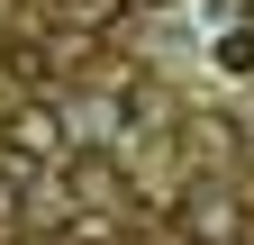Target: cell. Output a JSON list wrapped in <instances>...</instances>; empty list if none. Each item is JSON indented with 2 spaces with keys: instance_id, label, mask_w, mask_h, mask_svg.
Wrapping results in <instances>:
<instances>
[{
  "instance_id": "cell-1",
  "label": "cell",
  "mask_w": 254,
  "mask_h": 245,
  "mask_svg": "<svg viewBox=\"0 0 254 245\" xmlns=\"http://www.w3.org/2000/svg\"><path fill=\"white\" fill-rule=\"evenodd\" d=\"M55 155H64L55 100H18L9 118H0V164H9V173H37V164H55Z\"/></svg>"
},
{
  "instance_id": "cell-4",
  "label": "cell",
  "mask_w": 254,
  "mask_h": 245,
  "mask_svg": "<svg viewBox=\"0 0 254 245\" xmlns=\"http://www.w3.org/2000/svg\"><path fill=\"white\" fill-rule=\"evenodd\" d=\"M0 73H9V82H18V91H46V82H55V73H64V64H55V55H46V46H37V37H18V46H9V55H0Z\"/></svg>"
},
{
  "instance_id": "cell-2",
  "label": "cell",
  "mask_w": 254,
  "mask_h": 245,
  "mask_svg": "<svg viewBox=\"0 0 254 245\" xmlns=\"http://www.w3.org/2000/svg\"><path fill=\"white\" fill-rule=\"evenodd\" d=\"M182 245H236L245 236V218H236V200L227 191H218V182H190V191H182Z\"/></svg>"
},
{
  "instance_id": "cell-5",
  "label": "cell",
  "mask_w": 254,
  "mask_h": 245,
  "mask_svg": "<svg viewBox=\"0 0 254 245\" xmlns=\"http://www.w3.org/2000/svg\"><path fill=\"white\" fill-rule=\"evenodd\" d=\"M218 73H254V27H227V37H218Z\"/></svg>"
},
{
  "instance_id": "cell-6",
  "label": "cell",
  "mask_w": 254,
  "mask_h": 245,
  "mask_svg": "<svg viewBox=\"0 0 254 245\" xmlns=\"http://www.w3.org/2000/svg\"><path fill=\"white\" fill-rule=\"evenodd\" d=\"M55 9L73 18V27H109V18H118V0H55Z\"/></svg>"
},
{
  "instance_id": "cell-7",
  "label": "cell",
  "mask_w": 254,
  "mask_h": 245,
  "mask_svg": "<svg viewBox=\"0 0 254 245\" xmlns=\"http://www.w3.org/2000/svg\"><path fill=\"white\" fill-rule=\"evenodd\" d=\"M18 200H27V191H18V173H9V164H0V236H9V227H18Z\"/></svg>"
},
{
  "instance_id": "cell-3",
  "label": "cell",
  "mask_w": 254,
  "mask_h": 245,
  "mask_svg": "<svg viewBox=\"0 0 254 245\" xmlns=\"http://www.w3.org/2000/svg\"><path fill=\"white\" fill-rule=\"evenodd\" d=\"M73 209H82V218H127L136 191H127V173L109 155H73Z\"/></svg>"
},
{
  "instance_id": "cell-8",
  "label": "cell",
  "mask_w": 254,
  "mask_h": 245,
  "mask_svg": "<svg viewBox=\"0 0 254 245\" xmlns=\"http://www.w3.org/2000/svg\"><path fill=\"white\" fill-rule=\"evenodd\" d=\"M145 9H173V0H145Z\"/></svg>"
},
{
  "instance_id": "cell-9",
  "label": "cell",
  "mask_w": 254,
  "mask_h": 245,
  "mask_svg": "<svg viewBox=\"0 0 254 245\" xmlns=\"http://www.w3.org/2000/svg\"><path fill=\"white\" fill-rule=\"evenodd\" d=\"M236 245H254V236H236Z\"/></svg>"
}]
</instances>
